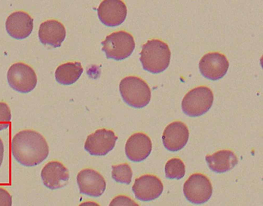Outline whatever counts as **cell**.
I'll use <instances>...</instances> for the list:
<instances>
[{"label": "cell", "mask_w": 263, "mask_h": 206, "mask_svg": "<svg viewBox=\"0 0 263 206\" xmlns=\"http://www.w3.org/2000/svg\"><path fill=\"white\" fill-rule=\"evenodd\" d=\"M64 25L57 20H48L41 24L39 30L40 42L53 48L60 47L66 37Z\"/></svg>", "instance_id": "obj_17"}, {"label": "cell", "mask_w": 263, "mask_h": 206, "mask_svg": "<svg viewBox=\"0 0 263 206\" xmlns=\"http://www.w3.org/2000/svg\"><path fill=\"white\" fill-rule=\"evenodd\" d=\"M83 72L82 65L79 62H69L59 66L55 72V78L61 85H71L80 78Z\"/></svg>", "instance_id": "obj_19"}, {"label": "cell", "mask_w": 263, "mask_h": 206, "mask_svg": "<svg viewBox=\"0 0 263 206\" xmlns=\"http://www.w3.org/2000/svg\"><path fill=\"white\" fill-rule=\"evenodd\" d=\"M187 127L181 121H174L165 128L162 141L164 147L171 152H178L186 145L189 138Z\"/></svg>", "instance_id": "obj_13"}, {"label": "cell", "mask_w": 263, "mask_h": 206, "mask_svg": "<svg viewBox=\"0 0 263 206\" xmlns=\"http://www.w3.org/2000/svg\"><path fill=\"white\" fill-rule=\"evenodd\" d=\"M11 152L22 166L33 167L47 159L49 148L46 139L40 133L34 130H25L13 136Z\"/></svg>", "instance_id": "obj_1"}, {"label": "cell", "mask_w": 263, "mask_h": 206, "mask_svg": "<svg viewBox=\"0 0 263 206\" xmlns=\"http://www.w3.org/2000/svg\"><path fill=\"white\" fill-rule=\"evenodd\" d=\"M114 179L118 183L129 184L132 181L133 171L127 163H121L112 167Z\"/></svg>", "instance_id": "obj_21"}, {"label": "cell", "mask_w": 263, "mask_h": 206, "mask_svg": "<svg viewBox=\"0 0 263 206\" xmlns=\"http://www.w3.org/2000/svg\"><path fill=\"white\" fill-rule=\"evenodd\" d=\"M205 160L210 169L217 173L231 171L238 163L237 156L230 150H219L212 155H206Z\"/></svg>", "instance_id": "obj_18"}, {"label": "cell", "mask_w": 263, "mask_h": 206, "mask_svg": "<svg viewBox=\"0 0 263 206\" xmlns=\"http://www.w3.org/2000/svg\"><path fill=\"white\" fill-rule=\"evenodd\" d=\"M183 192L189 201L200 204L211 199L213 187L210 180L205 175L195 173L191 175L185 182Z\"/></svg>", "instance_id": "obj_7"}, {"label": "cell", "mask_w": 263, "mask_h": 206, "mask_svg": "<svg viewBox=\"0 0 263 206\" xmlns=\"http://www.w3.org/2000/svg\"><path fill=\"white\" fill-rule=\"evenodd\" d=\"M213 102L214 94L212 90L201 86L194 88L186 93L182 102V108L186 115L199 117L210 111Z\"/></svg>", "instance_id": "obj_4"}, {"label": "cell", "mask_w": 263, "mask_h": 206, "mask_svg": "<svg viewBox=\"0 0 263 206\" xmlns=\"http://www.w3.org/2000/svg\"><path fill=\"white\" fill-rule=\"evenodd\" d=\"M4 145L3 141L2 139L0 138V168L2 167V164L3 162V159L4 157Z\"/></svg>", "instance_id": "obj_25"}, {"label": "cell", "mask_w": 263, "mask_h": 206, "mask_svg": "<svg viewBox=\"0 0 263 206\" xmlns=\"http://www.w3.org/2000/svg\"><path fill=\"white\" fill-rule=\"evenodd\" d=\"M152 150V143L149 137L143 133L133 134L128 139L125 152L127 158L133 162L145 160Z\"/></svg>", "instance_id": "obj_16"}, {"label": "cell", "mask_w": 263, "mask_h": 206, "mask_svg": "<svg viewBox=\"0 0 263 206\" xmlns=\"http://www.w3.org/2000/svg\"><path fill=\"white\" fill-rule=\"evenodd\" d=\"M101 22L108 27L121 25L126 19L127 8L121 0H105L98 9Z\"/></svg>", "instance_id": "obj_12"}, {"label": "cell", "mask_w": 263, "mask_h": 206, "mask_svg": "<svg viewBox=\"0 0 263 206\" xmlns=\"http://www.w3.org/2000/svg\"><path fill=\"white\" fill-rule=\"evenodd\" d=\"M12 196L5 189L0 188V206H12Z\"/></svg>", "instance_id": "obj_24"}, {"label": "cell", "mask_w": 263, "mask_h": 206, "mask_svg": "<svg viewBox=\"0 0 263 206\" xmlns=\"http://www.w3.org/2000/svg\"><path fill=\"white\" fill-rule=\"evenodd\" d=\"M119 90L122 99L129 106L142 108L150 102L151 89L140 77L130 76L123 78L120 81Z\"/></svg>", "instance_id": "obj_3"}, {"label": "cell", "mask_w": 263, "mask_h": 206, "mask_svg": "<svg viewBox=\"0 0 263 206\" xmlns=\"http://www.w3.org/2000/svg\"><path fill=\"white\" fill-rule=\"evenodd\" d=\"M109 206H140V205L130 197L120 195L116 197L110 202Z\"/></svg>", "instance_id": "obj_23"}, {"label": "cell", "mask_w": 263, "mask_h": 206, "mask_svg": "<svg viewBox=\"0 0 263 206\" xmlns=\"http://www.w3.org/2000/svg\"><path fill=\"white\" fill-rule=\"evenodd\" d=\"M41 177L45 186L55 190L62 188L68 183L70 174L64 164L58 161L49 162L41 173Z\"/></svg>", "instance_id": "obj_15"}, {"label": "cell", "mask_w": 263, "mask_h": 206, "mask_svg": "<svg viewBox=\"0 0 263 206\" xmlns=\"http://www.w3.org/2000/svg\"><path fill=\"white\" fill-rule=\"evenodd\" d=\"M140 61L144 70L153 74L160 73L170 66L171 52L168 45L158 39H152L143 46Z\"/></svg>", "instance_id": "obj_2"}, {"label": "cell", "mask_w": 263, "mask_h": 206, "mask_svg": "<svg viewBox=\"0 0 263 206\" xmlns=\"http://www.w3.org/2000/svg\"><path fill=\"white\" fill-rule=\"evenodd\" d=\"M136 198L143 201L158 198L163 191L162 181L156 176L144 175L136 178L132 188Z\"/></svg>", "instance_id": "obj_10"}, {"label": "cell", "mask_w": 263, "mask_h": 206, "mask_svg": "<svg viewBox=\"0 0 263 206\" xmlns=\"http://www.w3.org/2000/svg\"><path fill=\"white\" fill-rule=\"evenodd\" d=\"M165 177L170 179L181 180L185 175L186 169L183 161L179 158L169 160L165 166Z\"/></svg>", "instance_id": "obj_20"}, {"label": "cell", "mask_w": 263, "mask_h": 206, "mask_svg": "<svg viewBox=\"0 0 263 206\" xmlns=\"http://www.w3.org/2000/svg\"><path fill=\"white\" fill-rule=\"evenodd\" d=\"M6 29L13 38L21 40L29 37L33 29V19L26 12H13L7 18Z\"/></svg>", "instance_id": "obj_14"}, {"label": "cell", "mask_w": 263, "mask_h": 206, "mask_svg": "<svg viewBox=\"0 0 263 206\" xmlns=\"http://www.w3.org/2000/svg\"><path fill=\"white\" fill-rule=\"evenodd\" d=\"M199 66L201 74L205 78L216 80L227 74L229 62L224 54L211 52L205 54L201 58Z\"/></svg>", "instance_id": "obj_9"}, {"label": "cell", "mask_w": 263, "mask_h": 206, "mask_svg": "<svg viewBox=\"0 0 263 206\" xmlns=\"http://www.w3.org/2000/svg\"><path fill=\"white\" fill-rule=\"evenodd\" d=\"M7 79L10 87L23 93L33 91L37 85V76L33 69L23 63L12 65L7 73Z\"/></svg>", "instance_id": "obj_6"}, {"label": "cell", "mask_w": 263, "mask_h": 206, "mask_svg": "<svg viewBox=\"0 0 263 206\" xmlns=\"http://www.w3.org/2000/svg\"><path fill=\"white\" fill-rule=\"evenodd\" d=\"M117 140L113 131L99 129L88 136L85 149L91 155L104 156L115 148Z\"/></svg>", "instance_id": "obj_8"}, {"label": "cell", "mask_w": 263, "mask_h": 206, "mask_svg": "<svg viewBox=\"0 0 263 206\" xmlns=\"http://www.w3.org/2000/svg\"><path fill=\"white\" fill-rule=\"evenodd\" d=\"M77 183L81 194L93 197L101 196L106 187L103 176L90 169L83 170L78 173Z\"/></svg>", "instance_id": "obj_11"}, {"label": "cell", "mask_w": 263, "mask_h": 206, "mask_svg": "<svg viewBox=\"0 0 263 206\" xmlns=\"http://www.w3.org/2000/svg\"><path fill=\"white\" fill-rule=\"evenodd\" d=\"M11 119V111L8 105L0 102V131L7 129Z\"/></svg>", "instance_id": "obj_22"}, {"label": "cell", "mask_w": 263, "mask_h": 206, "mask_svg": "<svg viewBox=\"0 0 263 206\" xmlns=\"http://www.w3.org/2000/svg\"><path fill=\"white\" fill-rule=\"evenodd\" d=\"M102 50L107 58L117 61L129 57L135 48L133 35L124 31H120L109 34L102 43Z\"/></svg>", "instance_id": "obj_5"}, {"label": "cell", "mask_w": 263, "mask_h": 206, "mask_svg": "<svg viewBox=\"0 0 263 206\" xmlns=\"http://www.w3.org/2000/svg\"><path fill=\"white\" fill-rule=\"evenodd\" d=\"M78 206H101L98 203L93 201H87L85 202H83L79 204Z\"/></svg>", "instance_id": "obj_26"}]
</instances>
